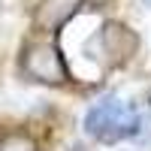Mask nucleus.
<instances>
[{"label": "nucleus", "mask_w": 151, "mask_h": 151, "mask_svg": "<svg viewBox=\"0 0 151 151\" xmlns=\"http://www.w3.org/2000/svg\"><path fill=\"white\" fill-rule=\"evenodd\" d=\"M85 133L100 139V142H106V145L121 142V139H127V136L139 133V112L130 109L127 103H121L118 97L106 94L103 100H97V103L88 109Z\"/></svg>", "instance_id": "1"}, {"label": "nucleus", "mask_w": 151, "mask_h": 151, "mask_svg": "<svg viewBox=\"0 0 151 151\" xmlns=\"http://www.w3.org/2000/svg\"><path fill=\"white\" fill-rule=\"evenodd\" d=\"M21 73L42 85H64L70 79L60 48L52 42H30L21 55Z\"/></svg>", "instance_id": "2"}, {"label": "nucleus", "mask_w": 151, "mask_h": 151, "mask_svg": "<svg viewBox=\"0 0 151 151\" xmlns=\"http://www.w3.org/2000/svg\"><path fill=\"white\" fill-rule=\"evenodd\" d=\"M79 6H82V0H42V3L36 6V15H33L36 30L58 33L76 12H79Z\"/></svg>", "instance_id": "3"}, {"label": "nucleus", "mask_w": 151, "mask_h": 151, "mask_svg": "<svg viewBox=\"0 0 151 151\" xmlns=\"http://www.w3.org/2000/svg\"><path fill=\"white\" fill-rule=\"evenodd\" d=\"M0 151H36V142L30 139L27 133H12V136L3 139Z\"/></svg>", "instance_id": "4"}, {"label": "nucleus", "mask_w": 151, "mask_h": 151, "mask_svg": "<svg viewBox=\"0 0 151 151\" xmlns=\"http://www.w3.org/2000/svg\"><path fill=\"white\" fill-rule=\"evenodd\" d=\"M88 3H94V6H103V3H109V0H88Z\"/></svg>", "instance_id": "5"}, {"label": "nucleus", "mask_w": 151, "mask_h": 151, "mask_svg": "<svg viewBox=\"0 0 151 151\" xmlns=\"http://www.w3.org/2000/svg\"><path fill=\"white\" fill-rule=\"evenodd\" d=\"M148 103H151V100H148Z\"/></svg>", "instance_id": "6"}]
</instances>
